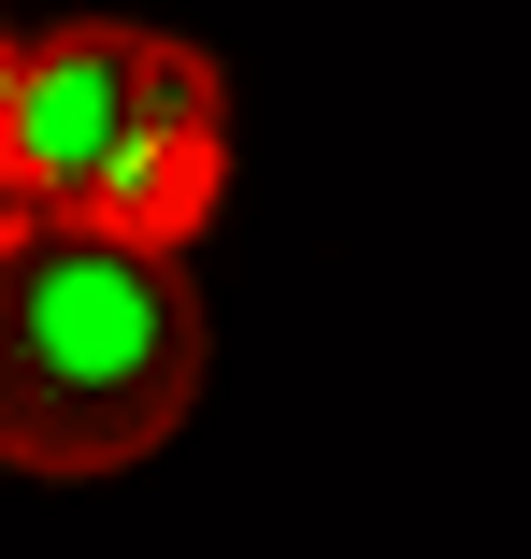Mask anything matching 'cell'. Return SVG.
Returning a JSON list of instances; mask_svg holds the SVG:
<instances>
[{
    "mask_svg": "<svg viewBox=\"0 0 531 559\" xmlns=\"http://www.w3.org/2000/svg\"><path fill=\"white\" fill-rule=\"evenodd\" d=\"M201 402V301L173 245L0 201V460L15 474H130Z\"/></svg>",
    "mask_w": 531,
    "mask_h": 559,
    "instance_id": "6da1fadb",
    "label": "cell"
},
{
    "mask_svg": "<svg viewBox=\"0 0 531 559\" xmlns=\"http://www.w3.org/2000/svg\"><path fill=\"white\" fill-rule=\"evenodd\" d=\"M15 201L130 245H187L231 201V86L173 29L72 15L15 58Z\"/></svg>",
    "mask_w": 531,
    "mask_h": 559,
    "instance_id": "7a4b0ae2",
    "label": "cell"
},
{
    "mask_svg": "<svg viewBox=\"0 0 531 559\" xmlns=\"http://www.w3.org/2000/svg\"><path fill=\"white\" fill-rule=\"evenodd\" d=\"M15 58L30 44H0V201H15Z\"/></svg>",
    "mask_w": 531,
    "mask_h": 559,
    "instance_id": "3957f363",
    "label": "cell"
}]
</instances>
